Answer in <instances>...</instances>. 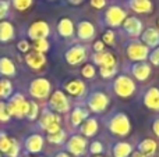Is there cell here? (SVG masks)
<instances>
[{
  "instance_id": "6da1fadb",
  "label": "cell",
  "mask_w": 159,
  "mask_h": 157,
  "mask_svg": "<svg viewBox=\"0 0 159 157\" xmlns=\"http://www.w3.org/2000/svg\"><path fill=\"white\" fill-rule=\"evenodd\" d=\"M109 128L115 135L126 136V135H129L130 129H131V125H130V121L126 114L119 113V114H116V116H113V118L110 120Z\"/></svg>"
},
{
  "instance_id": "7a4b0ae2",
  "label": "cell",
  "mask_w": 159,
  "mask_h": 157,
  "mask_svg": "<svg viewBox=\"0 0 159 157\" xmlns=\"http://www.w3.org/2000/svg\"><path fill=\"white\" fill-rule=\"evenodd\" d=\"M113 86H115V92L120 97H130L135 91L134 81L131 78L126 77V75H121V77L116 78Z\"/></svg>"
},
{
  "instance_id": "3957f363",
  "label": "cell",
  "mask_w": 159,
  "mask_h": 157,
  "mask_svg": "<svg viewBox=\"0 0 159 157\" xmlns=\"http://www.w3.org/2000/svg\"><path fill=\"white\" fill-rule=\"evenodd\" d=\"M7 110L10 116L24 117L27 116V111H28V102L24 99L22 95L17 93L16 96H13V99L7 104Z\"/></svg>"
},
{
  "instance_id": "277c9868",
  "label": "cell",
  "mask_w": 159,
  "mask_h": 157,
  "mask_svg": "<svg viewBox=\"0 0 159 157\" xmlns=\"http://www.w3.org/2000/svg\"><path fill=\"white\" fill-rule=\"evenodd\" d=\"M30 92L36 99H45V97H48V95L50 92V82L45 78L32 81L30 86Z\"/></svg>"
},
{
  "instance_id": "5b68a950",
  "label": "cell",
  "mask_w": 159,
  "mask_h": 157,
  "mask_svg": "<svg viewBox=\"0 0 159 157\" xmlns=\"http://www.w3.org/2000/svg\"><path fill=\"white\" fill-rule=\"evenodd\" d=\"M148 46H145L141 42H133L127 46V56L131 60L135 61H144L148 57Z\"/></svg>"
},
{
  "instance_id": "8992f818",
  "label": "cell",
  "mask_w": 159,
  "mask_h": 157,
  "mask_svg": "<svg viewBox=\"0 0 159 157\" xmlns=\"http://www.w3.org/2000/svg\"><path fill=\"white\" fill-rule=\"evenodd\" d=\"M107 103H109V99H107L106 95L101 93V92H95L88 99V107L93 113H101V111H103L106 108Z\"/></svg>"
},
{
  "instance_id": "52a82bcc",
  "label": "cell",
  "mask_w": 159,
  "mask_h": 157,
  "mask_svg": "<svg viewBox=\"0 0 159 157\" xmlns=\"http://www.w3.org/2000/svg\"><path fill=\"white\" fill-rule=\"evenodd\" d=\"M105 19L110 27H119L126 19V11L123 8L117 7V6H112V7L107 8Z\"/></svg>"
},
{
  "instance_id": "ba28073f",
  "label": "cell",
  "mask_w": 159,
  "mask_h": 157,
  "mask_svg": "<svg viewBox=\"0 0 159 157\" xmlns=\"http://www.w3.org/2000/svg\"><path fill=\"white\" fill-rule=\"evenodd\" d=\"M41 127L49 134L60 131V118L55 113H45L41 118Z\"/></svg>"
},
{
  "instance_id": "9c48e42d",
  "label": "cell",
  "mask_w": 159,
  "mask_h": 157,
  "mask_svg": "<svg viewBox=\"0 0 159 157\" xmlns=\"http://www.w3.org/2000/svg\"><path fill=\"white\" fill-rule=\"evenodd\" d=\"M67 150L74 156H82L87 150V141L80 135L71 136L67 142Z\"/></svg>"
},
{
  "instance_id": "30bf717a",
  "label": "cell",
  "mask_w": 159,
  "mask_h": 157,
  "mask_svg": "<svg viewBox=\"0 0 159 157\" xmlns=\"http://www.w3.org/2000/svg\"><path fill=\"white\" fill-rule=\"evenodd\" d=\"M28 35L31 39L36 40V39H46L49 35V25L45 21H35L31 24L30 29H28Z\"/></svg>"
},
{
  "instance_id": "8fae6325",
  "label": "cell",
  "mask_w": 159,
  "mask_h": 157,
  "mask_svg": "<svg viewBox=\"0 0 159 157\" xmlns=\"http://www.w3.org/2000/svg\"><path fill=\"white\" fill-rule=\"evenodd\" d=\"M50 107L57 113H66L69 110V100L66 95L60 91H56L50 97Z\"/></svg>"
},
{
  "instance_id": "7c38bea8",
  "label": "cell",
  "mask_w": 159,
  "mask_h": 157,
  "mask_svg": "<svg viewBox=\"0 0 159 157\" xmlns=\"http://www.w3.org/2000/svg\"><path fill=\"white\" fill-rule=\"evenodd\" d=\"M85 56H87V53H85V49L82 46H73L71 49L66 52V60L71 66H77V64L84 61Z\"/></svg>"
},
{
  "instance_id": "4fadbf2b",
  "label": "cell",
  "mask_w": 159,
  "mask_h": 157,
  "mask_svg": "<svg viewBox=\"0 0 159 157\" xmlns=\"http://www.w3.org/2000/svg\"><path fill=\"white\" fill-rule=\"evenodd\" d=\"M25 61H27V64L31 67V68L39 70L45 64L46 58H45L43 53H39V52H35V50H34V52H31V53H28L27 54Z\"/></svg>"
},
{
  "instance_id": "5bb4252c",
  "label": "cell",
  "mask_w": 159,
  "mask_h": 157,
  "mask_svg": "<svg viewBox=\"0 0 159 157\" xmlns=\"http://www.w3.org/2000/svg\"><path fill=\"white\" fill-rule=\"evenodd\" d=\"M144 103L151 110L159 111V91L157 88H151L147 92L145 97H144Z\"/></svg>"
},
{
  "instance_id": "9a60e30c",
  "label": "cell",
  "mask_w": 159,
  "mask_h": 157,
  "mask_svg": "<svg viewBox=\"0 0 159 157\" xmlns=\"http://www.w3.org/2000/svg\"><path fill=\"white\" fill-rule=\"evenodd\" d=\"M143 42L145 46L155 47L159 45V32L155 28H148L147 31H144L143 33Z\"/></svg>"
},
{
  "instance_id": "2e32d148",
  "label": "cell",
  "mask_w": 159,
  "mask_h": 157,
  "mask_svg": "<svg viewBox=\"0 0 159 157\" xmlns=\"http://www.w3.org/2000/svg\"><path fill=\"white\" fill-rule=\"evenodd\" d=\"M131 72L138 81H145L151 74V67L145 63H138L133 66Z\"/></svg>"
},
{
  "instance_id": "e0dca14e",
  "label": "cell",
  "mask_w": 159,
  "mask_h": 157,
  "mask_svg": "<svg viewBox=\"0 0 159 157\" xmlns=\"http://www.w3.org/2000/svg\"><path fill=\"white\" fill-rule=\"evenodd\" d=\"M124 29L130 35H140L141 31H143V24L135 17H129V18L124 19Z\"/></svg>"
},
{
  "instance_id": "ac0fdd59",
  "label": "cell",
  "mask_w": 159,
  "mask_h": 157,
  "mask_svg": "<svg viewBox=\"0 0 159 157\" xmlns=\"http://www.w3.org/2000/svg\"><path fill=\"white\" fill-rule=\"evenodd\" d=\"M129 6L135 13H151L152 3L149 0H129Z\"/></svg>"
},
{
  "instance_id": "d6986e66",
  "label": "cell",
  "mask_w": 159,
  "mask_h": 157,
  "mask_svg": "<svg viewBox=\"0 0 159 157\" xmlns=\"http://www.w3.org/2000/svg\"><path fill=\"white\" fill-rule=\"evenodd\" d=\"M93 60L101 67H115L116 66V58H115V56L110 54V53L101 52V53H98V54H95Z\"/></svg>"
},
{
  "instance_id": "ffe728a7",
  "label": "cell",
  "mask_w": 159,
  "mask_h": 157,
  "mask_svg": "<svg viewBox=\"0 0 159 157\" xmlns=\"http://www.w3.org/2000/svg\"><path fill=\"white\" fill-rule=\"evenodd\" d=\"M25 146H27V150L31 153H38L42 150V146H43V138L39 135H32L27 139L25 142Z\"/></svg>"
},
{
  "instance_id": "44dd1931",
  "label": "cell",
  "mask_w": 159,
  "mask_h": 157,
  "mask_svg": "<svg viewBox=\"0 0 159 157\" xmlns=\"http://www.w3.org/2000/svg\"><path fill=\"white\" fill-rule=\"evenodd\" d=\"M77 32L81 39H89V38H92L93 33H95V28H93V25L91 24L89 21H81L78 24Z\"/></svg>"
},
{
  "instance_id": "7402d4cb",
  "label": "cell",
  "mask_w": 159,
  "mask_h": 157,
  "mask_svg": "<svg viewBox=\"0 0 159 157\" xmlns=\"http://www.w3.org/2000/svg\"><path fill=\"white\" fill-rule=\"evenodd\" d=\"M66 91L70 95H73V96H81L85 92V85H84V82L77 81V79L70 81V82L66 83Z\"/></svg>"
},
{
  "instance_id": "603a6c76",
  "label": "cell",
  "mask_w": 159,
  "mask_h": 157,
  "mask_svg": "<svg viewBox=\"0 0 159 157\" xmlns=\"http://www.w3.org/2000/svg\"><path fill=\"white\" fill-rule=\"evenodd\" d=\"M98 131V122L95 118H87L85 122L81 124V132L85 136H93Z\"/></svg>"
},
{
  "instance_id": "cb8c5ba5",
  "label": "cell",
  "mask_w": 159,
  "mask_h": 157,
  "mask_svg": "<svg viewBox=\"0 0 159 157\" xmlns=\"http://www.w3.org/2000/svg\"><path fill=\"white\" fill-rule=\"evenodd\" d=\"M74 32V25L70 18H61L59 22V33L61 36H71Z\"/></svg>"
},
{
  "instance_id": "d4e9b609",
  "label": "cell",
  "mask_w": 159,
  "mask_h": 157,
  "mask_svg": "<svg viewBox=\"0 0 159 157\" xmlns=\"http://www.w3.org/2000/svg\"><path fill=\"white\" fill-rule=\"evenodd\" d=\"M14 36V28L10 22H0V40L7 42Z\"/></svg>"
},
{
  "instance_id": "484cf974",
  "label": "cell",
  "mask_w": 159,
  "mask_h": 157,
  "mask_svg": "<svg viewBox=\"0 0 159 157\" xmlns=\"http://www.w3.org/2000/svg\"><path fill=\"white\" fill-rule=\"evenodd\" d=\"M133 152V147L126 142H119L115 147H113V155L115 157H129Z\"/></svg>"
},
{
  "instance_id": "4316f807",
  "label": "cell",
  "mask_w": 159,
  "mask_h": 157,
  "mask_svg": "<svg viewBox=\"0 0 159 157\" xmlns=\"http://www.w3.org/2000/svg\"><path fill=\"white\" fill-rule=\"evenodd\" d=\"M157 150V143L152 139H144L140 143V153H143L144 156H151Z\"/></svg>"
},
{
  "instance_id": "83f0119b",
  "label": "cell",
  "mask_w": 159,
  "mask_h": 157,
  "mask_svg": "<svg viewBox=\"0 0 159 157\" xmlns=\"http://www.w3.org/2000/svg\"><path fill=\"white\" fill-rule=\"evenodd\" d=\"M0 72H2L3 75H7V77L16 74V67H14L13 61L6 57L0 58Z\"/></svg>"
},
{
  "instance_id": "f1b7e54d",
  "label": "cell",
  "mask_w": 159,
  "mask_h": 157,
  "mask_svg": "<svg viewBox=\"0 0 159 157\" xmlns=\"http://www.w3.org/2000/svg\"><path fill=\"white\" fill-rule=\"evenodd\" d=\"M87 118H88V111L84 110V108H80V107L75 108L71 114V122H73V125H75V127H77V125H81Z\"/></svg>"
},
{
  "instance_id": "f546056e",
  "label": "cell",
  "mask_w": 159,
  "mask_h": 157,
  "mask_svg": "<svg viewBox=\"0 0 159 157\" xmlns=\"http://www.w3.org/2000/svg\"><path fill=\"white\" fill-rule=\"evenodd\" d=\"M13 92V85L8 79H2L0 81V96L2 97H8Z\"/></svg>"
},
{
  "instance_id": "4dcf8cb0",
  "label": "cell",
  "mask_w": 159,
  "mask_h": 157,
  "mask_svg": "<svg viewBox=\"0 0 159 157\" xmlns=\"http://www.w3.org/2000/svg\"><path fill=\"white\" fill-rule=\"evenodd\" d=\"M34 50L39 53H45L49 50V42L46 39H36L34 40Z\"/></svg>"
},
{
  "instance_id": "1f68e13d",
  "label": "cell",
  "mask_w": 159,
  "mask_h": 157,
  "mask_svg": "<svg viewBox=\"0 0 159 157\" xmlns=\"http://www.w3.org/2000/svg\"><path fill=\"white\" fill-rule=\"evenodd\" d=\"M64 139H66V134H64L61 129L57 131V132H55V134H49V136H48V141H49L50 143H55V145H60Z\"/></svg>"
},
{
  "instance_id": "d6a6232c",
  "label": "cell",
  "mask_w": 159,
  "mask_h": 157,
  "mask_svg": "<svg viewBox=\"0 0 159 157\" xmlns=\"http://www.w3.org/2000/svg\"><path fill=\"white\" fill-rule=\"evenodd\" d=\"M11 143H13V139H10L6 134H0V152L7 153Z\"/></svg>"
},
{
  "instance_id": "836d02e7",
  "label": "cell",
  "mask_w": 159,
  "mask_h": 157,
  "mask_svg": "<svg viewBox=\"0 0 159 157\" xmlns=\"http://www.w3.org/2000/svg\"><path fill=\"white\" fill-rule=\"evenodd\" d=\"M38 104L35 102H28V111H27V117L30 120H35V117L38 116Z\"/></svg>"
},
{
  "instance_id": "e575fe53",
  "label": "cell",
  "mask_w": 159,
  "mask_h": 157,
  "mask_svg": "<svg viewBox=\"0 0 159 157\" xmlns=\"http://www.w3.org/2000/svg\"><path fill=\"white\" fill-rule=\"evenodd\" d=\"M13 4L17 10L24 11L32 4V0H13Z\"/></svg>"
},
{
  "instance_id": "d590c367",
  "label": "cell",
  "mask_w": 159,
  "mask_h": 157,
  "mask_svg": "<svg viewBox=\"0 0 159 157\" xmlns=\"http://www.w3.org/2000/svg\"><path fill=\"white\" fill-rule=\"evenodd\" d=\"M10 114H8V110H7V104L3 102H0V121L3 122H7L10 120Z\"/></svg>"
},
{
  "instance_id": "8d00e7d4",
  "label": "cell",
  "mask_w": 159,
  "mask_h": 157,
  "mask_svg": "<svg viewBox=\"0 0 159 157\" xmlns=\"http://www.w3.org/2000/svg\"><path fill=\"white\" fill-rule=\"evenodd\" d=\"M116 74V67H101V75L103 78H112Z\"/></svg>"
},
{
  "instance_id": "74e56055",
  "label": "cell",
  "mask_w": 159,
  "mask_h": 157,
  "mask_svg": "<svg viewBox=\"0 0 159 157\" xmlns=\"http://www.w3.org/2000/svg\"><path fill=\"white\" fill-rule=\"evenodd\" d=\"M81 74H82V77H85V78H93V75H95V68H93L91 64H88V66H85L84 68H82Z\"/></svg>"
},
{
  "instance_id": "f35d334b",
  "label": "cell",
  "mask_w": 159,
  "mask_h": 157,
  "mask_svg": "<svg viewBox=\"0 0 159 157\" xmlns=\"http://www.w3.org/2000/svg\"><path fill=\"white\" fill-rule=\"evenodd\" d=\"M18 152H20V146L17 145V142L13 139V143H11V146H10V149H8V152L6 153L8 157H17L18 156Z\"/></svg>"
},
{
  "instance_id": "ab89813d",
  "label": "cell",
  "mask_w": 159,
  "mask_h": 157,
  "mask_svg": "<svg viewBox=\"0 0 159 157\" xmlns=\"http://www.w3.org/2000/svg\"><path fill=\"white\" fill-rule=\"evenodd\" d=\"M102 42H103V43H106V45H113V42H115V33H113L112 31H107V32H105Z\"/></svg>"
},
{
  "instance_id": "60d3db41",
  "label": "cell",
  "mask_w": 159,
  "mask_h": 157,
  "mask_svg": "<svg viewBox=\"0 0 159 157\" xmlns=\"http://www.w3.org/2000/svg\"><path fill=\"white\" fill-rule=\"evenodd\" d=\"M7 11H8V3L6 0H0V19L3 17H6Z\"/></svg>"
},
{
  "instance_id": "b9f144b4",
  "label": "cell",
  "mask_w": 159,
  "mask_h": 157,
  "mask_svg": "<svg viewBox=\"0 0 159 157\" xmlns=\"http://www.w3.org/2000/svg\"><path fill=\"white\" fill-rule=\"evenodd\" d=\"M102 150H103V147H102V143H99V142H93L91 145V153H93V155H99V153H102Z\"/></svg>"
},
{
  "instance_id": "7bdbcfd3",
  "label": "cell",
  "mask_w": 159,
  "mask_h": 157,
  "mask_svg": "<svg viewBox=\"0 0 159 157\" xmlns=\"http://www.w3.org/2000/svg\"><path fill=\"white\" fill-rule=\"evenodd\" d=\"M149 58H151V63L155 64V66H159V47L154 50V52L151 53V56H149Z\"/></svg>"
},
{
  "instance_id": "ee69618b",
  "label": "cell",
  "mask_w": 159,
  "mask_h": 157,
  "mask_svg": "<svg viewBox=\"0 0 159 157\" xmlns=\"http://www.w3.org/2000/svg\"><path fill=\"white\" fill-rule=\"evenodd\" d=\"M105 4H106V0H91V6H92L93 8H96V10L103 8Z\"/></svg>"
},
{
  "instance_id": "f6af8a7d",
  "label": "cell",
  "mask_w": 159,
  "mask_h": 157,
  "mask_svg": "<svg viewBox=\"0 0 159 157\" xmlns=\"http://www.w3.org/2000/svg\"><path fill=\"white\" fill-rule=\"evenodd\" d=\"M28 49H30V43H28L27 40H21L18 43V50L20 52H28Z\"/></svg>"
},
{
  "instance_id": "bcb514c9",
  "label": "cell",
  "mask_w": 159,
  "mask_h": 157,
  "mask_svg": "<svg viewBox=\"0 0 159 157\" xmlns=\"http://www.w3.org/2000/svg\"><path fill=\"white\" fill-rule=\"evenodd\" d=\"M103 45L105 43L102 40H96L95 45H93V49H95L98 53H101V52H103Z\"/></svg>"
},
{
  "instance_id": "7dc6e473",
  "label": "cell",
  "mask_w": 159,
  "mask_h": 157,
  "mask_svg": "<svg viewBox=\"0 0 159 157\" xmlns=\"http://www.w3.org/2000/svg\"><path fill=\"white\" fill-rule=\"evenodd\" d=\"M152 129H154L155 135H157L158 138H159V118H158V120H155L154 125H152Z\"/></svg>"
},
{
  "instance_id": "c3c4849f",
  "label": "cell",
  "mask_w": 159,
  "mask_h": 157,
  "mask_svg": "<svg viewBox=\"0 0 159 157\" xmlns=\"http://www.w3.org/2000/svg\"><path fill=\"white\" fill-rule=\"evenodd\" d=\"M56 157H70V156L66 155V153H59V155H56Z\"/></svg>"
},
{
  "instance_id": "681fc988",
  "label": "cell",
  "mask_w": 159,
  "mask_h": 157,
  "mask_svg": "<svg viewBox=\"0 0 159 157\" xmlns=\"http://www.w3.org/2000/svg\"><path fill=\"white\" fill-rule=\"evenodd\" d=\"M133 157H145L143 155V153H134V155H133Z\"/></svg>"
},
{
  "instance_id": "f907efd6",
  "label": "cell",
  "mask_w": 159,
  "mask_h": 157,
  "mask_svg": "<svg viewBox=\"0 0 159 157\" xmlns=\"http://www.w3.org/2000/svg\"><path fill=\"white\" fill-rule=\"evenodd\" d=\"M95 157H102V156H95Z\"/></svg>"
}]
</instances>
